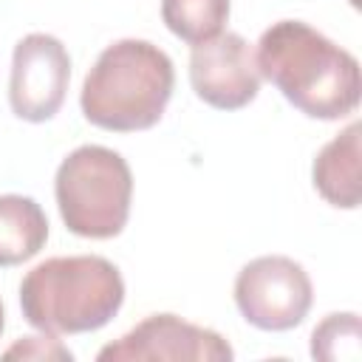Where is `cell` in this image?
I'll return each mask as SVG.
<instances>
[{
    "label": "cell",
    "mask_w": 362,
    "mask_h": 362,
    "mask_svg": "<svg viewBox=\"0 0 362 362\" xmlns=\"http://www.w3.org/2000/svg\"><path fill=\"white\" fill-rule=\"evenodd\" d=\"M359 133L362 124L351 122L314 158V187L331 206L339 209L359 206Z\"/></svg>",
    "instance_id": "cell-9"
},
{
    "label": "cell",
    "mask_w": 362,
    "mask_h": 362,
    "mask_svg": "<svg viewBox=\"0 0 362 362\" xmlns=\"http://www.w3.org/2000/svg\"><path fill=\"white\" fill-rule=\"evenodd\" d=\"M54 195L65 226L79 238H116L130 215L133 175L127 161L102 144L68 153L54 178Z\"/></svg>",
    "instance_id": "cell-4"
},
{
    "label": "cell",
    "mask_w": 362,
    "mask_h": 362,
    "mask_svg": "<svg viewBox=\"0 0 362 362\" xmlns=\"http://www.w3.org/2000/svg\"><path fill=\"white\" fill-rule=\"evenodd\" d=\"M71 79V57L51 34H25L14 45L8 102L14 116L25 122H48L65 102Z\"/></svg>",
    "instance_id": "cell-7"
},
{
    "label": "cell",
    "mask_w": 362,
    "mask_h": 362,
    "mask_svg": "<svg viewBox=\"0 0 362 362\" xmlns=\"http://www.w3.org/2000/svg\"><path fill=\"white\" fill-rule=\"evenodd\" d=\"M189 82L195 96L218 110L246 107L260 90L255 51L240 34L221 31L218 37L192 45Z\"/></svg>",
    "instance_id": "cell-8"
},
{
    "label": "cell",
    "mask_w": 362,
    "mask_h": 362,
    "mask_svg": "<svg viewBox=\"0 0 362 362\" xmlns=\"http://www.w3.org/2000/svg\"><path fill=\"white\" fill-rule=\"evenodd\" d=\"M3 325H6V320H3V303H0V334H3Z\"/></svg>",
    "instance_id": "cell-14"
},
{
    "label": "cell",
    "mask_w": 362,
    "mask_h": 362,
    "mask_svg": "<svg viewBox=\"0 0 362 362\" xmlns=\"http://www.w3.org/2000/svg\"><path fill=\"white\" fill-rule=\"evenodd\" d=\"M48 240V218L28 195H0V266L31 260Z\"/></svg>",
    "instance_id": "cell-10"
},
{
    "label": "cell",
    "mask_w": 362,
    "mask_h": 362,
    "mask_svg": "<svg viewBox=\"0 0 362 362\" xmlns=\"http://www.w3.org/2000/svg\"><path fill=\"white\" fill-rule=\"evenodd\" d=\"M175 85L173 59L147 40H119L107 45L88 71L79 93L90 124L113 133L153 127Z\"/></svg>",
    "instance_id": "cell-3"
},
{
    "label": "cell",
    "mask_w": 362,
    "mask_h": 362,
    "mask_svg": "<svg viewBox=\"0 0 362 362\" xmlns=\"http://www.w3.org/2000/svg\"><path fill=\"white\" fill-rule=\"evenodd\" d=\"M161 20L175 37L198 45L223 31L229 0H161Z\"/></svg>",
    "instance_id": "cell-11"
},
{
    "label": "cell",
    "mask_w": 362,
    "mask_h": 362,
    "mask_svg": "<svg viewBox=\"0 0 362 362\" xmlns=\"http://www.w3.org/2000/svg\"><path fill=\"white\" fill-rule=\"evenodd\" d=\"M11 356H37V359H74L68 348H62L51 334L48 337H25L23 342L11 345L6 351V359Z\"/></svg>",
    "instance_id": "cell-13"
},
{
    "label": "cell",
    "mask_w": 362,
    "mask_h": 362,
    "mask_svg": "<svg viewBox=\"0 0 362 362\" xmlns=\"http://www.w3.org/2000/svg\"><path fill=\"white\" fill-rule=\"evenodd\" d=\"M232 356L229 342L218 331L175 314H150L96 354L99 362H229Z\"/></svg>",
    "instance_id": "cell-6"
},
{
    "label": "cell",
    "mask_w": 362,
    "mask_h": 362,
    "mask_svg": "<svg viewBox=\"0 0 362 362\" xmlns=\"http://www.w3.org/2000/svg\"><path fill=\"white\" fill-rule=\"evenodd\" d=\"M266 76L300 113L342 119L356 110L362 93L359 62L351 51L300 20H280L263 31L255 54Z\"/></svg>",
    "instance_id": "cell-1"
},
{
    "label": "cell",
    "mask_w": 362,
    "mask_h": 362,
    "mask_svg": "<svg viewBox=\"0 0 362 362\" xmlns=\"http://www.w3.org/2000/svg\"><path fill=\"white\" fill-rule=\"evenodd\" d=\"M314 288L305 269L286 255L249 260L235 277V303L243 320L260 331H288L311 308Z\"/></svg>",
    "instance_id": "cell-5"
},
{
    "label": "cell",
    "mask_w": 362,
    "mask_h": 362,
    "mask_svg": "<svg viewBox=\"0 0 362 362\" xmlns=\"http://www.w3.org/2000/svg\"><path fill=\"white\" fill-rule=\"evenodd\" d=\"M124 303L119 269L99 255L48 257L20 283V308L42 334H88L107 325Z\"/></svg>",
    "instance_id": "cell-2"
},
{
    "label": "cell",
    "mask_w": 362,
    "mask_h": 362,
    "mask_svg": "<svg viewBox=\"0 0 362 362\" xmlns=\"http://www.w3.org/2000/svg\"><path fill=\"white\" fill-rule=\"evenodd\" d=\"M359 314H328L311 334V356L322 362H356L362 354Z\"/></svg>",
    "instance_id": "cell-12"
}]
</instances>
